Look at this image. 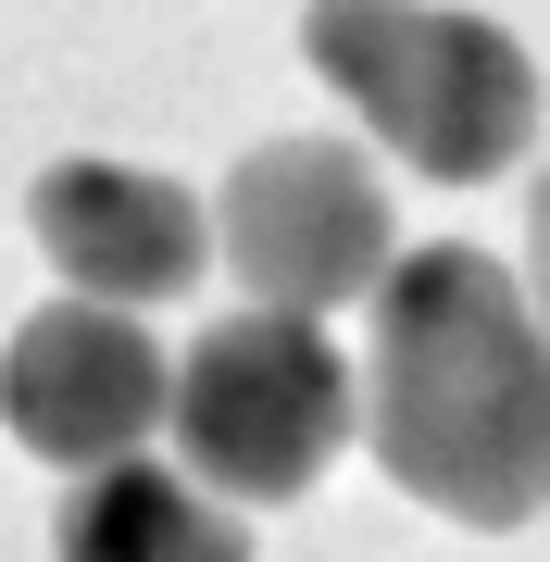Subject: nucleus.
<instances>
[{
    "instance_id": "5",
    "label": "nucleus",
    "mask_w": 550,
    "mask_h": 562,
    "mask_svg": "<svg viewBox=\"0 0 550 562\" xmlns=\"http://www.w3.org/2000/svg\"><path fill=\"white\" fill-rule=\"evenodd\" d=\"M164 401H176V362L125 301H88L63 288L13 325L0 350V425L13 450H38L50 475H88V462H125L164 438Z\"/></svg>"
},
{
    "instance_id": "3",
    "label": "nucleus",
    "mask_w": 550,
    "mask_h": 562,
    "mask_svg": "<svg viewBox=\"0 0 550 562\" xmlns=\"http://www.w3.org/2000/svg\"><path fill=\"white\" fill-rule=\"evenodd\" d=\"M164 438L176 462L238 513H276V501H313L326 462L363 438V375L338 362L326 313H225L176 350V401H164Z\"/></svg>"
},
{
    "instance_id": "8",
    "label": "nucleus",
    "mask_w": 550,
    "mask_h": 562,
    "mask_svg": "<svg viewBox=\"0 0 550 562\" xmlns=\"http://www.w3.org/2000/svg\"><path fill=\"white\" fill-rule=\"evenodd\" d=\"M526 301L550 325V162H538V188H526Z\"/></svg>"
},
{
    "instance_id": "6",
    "label": "nucleus",
    "mask_w": 550,
    "mask_h": 562,
    "mask_svg": "<svg viewBox=\"0 0 550 562\" xmlns=\"http://www.w3.org/2000/svg\"><path fill=\"white\" fill-rule=\"evenodd\" d=\"M25 238L50 250L63 288L125 301V313L188 301V288L213 276V201H188L150 162H50V176L25 188Z\"/></svg>"
},
{
    "instance_id": "2",
    "label": "nucleus",
    "mask_w": 550,
    "mask_h": 562,
    "mask_svg": "<svg viewBox=\"0 0 550 562\" xmlns=\"http://www.w3.org/2000/svg\"><path fill=\"white\" fill-rule=\"evenodd\" d=\"M301 63L426 188H489L538 150V63L489 13H450V0H313Z\"/></svg>"
},
{
    "instance_id": "4",
    "label": "nucleus",
    "mask_w": 550,
    "mask_h": 562,
    "mask_svg": "<svg viewBox=\"0 0 550 562\" xmlns=\"http://www.w3.org/2000/svg\"><path fill=\"white\" fill-rule=\"evenodd\" d=\"M388 176L350 138H263L213 188V262L276 313H350L388 288Z\"/></svg>"
},
{
    "instance_id": "7",
    "label": "nucleus",
    "mask_w": 550,
    "mask_h": 562,
    "mask_svg": "<svg viewBox=\"0 0 550 562\" xmlns=\"http://www.w3.org/2000/svg\"><path fill=\"white\" fill-rule=\"evenodd\" d=\"M50 562H250L238 501H213L188 462H88L50 513Z\"/></svg>"
},
{
    "instance_id": "1",
    "label": "nucleus",
    "mask_w": 550,
    "mask_h": 562,
    "mask_svg": "<svg viewBox=\"0 0 550 562\" xmlns=\"http://www.w3.org/2000/svg\"><path fill=\"white\" fill-rule=\"evenodd\" d=\"M363 450L388 462L401 501L489 538L550 513V325L513 262L463 238L388 262L363 350Z\"/></svg>"
}]
</instances>
